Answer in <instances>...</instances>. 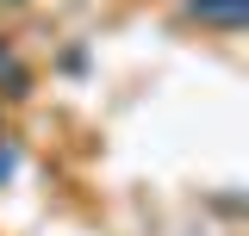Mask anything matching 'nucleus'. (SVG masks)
<instances>
[{"mask_svg": "<svg viewBox=\"0 0 249 236\" xmlns=\"http://www.w3.org/2000/svg\"><path fill=\"white\" fill-rule=\"evenodd\" d=\"M193 6H199L206 19H237V13H243V0H193Z\"/></svg>", "mask_w": 249, "mask_h": 236, "instance_id": "1", "label": "nucleus"}]
</instances>
